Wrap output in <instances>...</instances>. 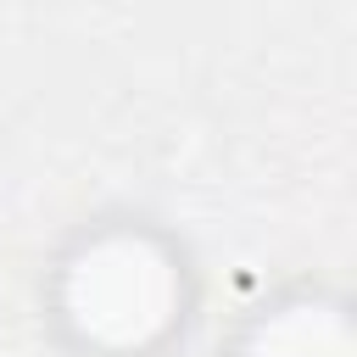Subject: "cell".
I'll list each match as a JSON object with an SVG mask.
<instances>
[{
  "mask_svg": "<svg viewBox=\"0 0 357 357\" xmlns=\"http://www.w3.org/2000/svg\"><path fill=\"white\" fill-rule=\"evenodd\" d=\"M178 273L173 257L139 229L84 234L78 257L61 262V318L100 351H145L173 329ZM184 318V312H178Z\"/></svg>",
  "mask_w": 357,
  "mask_h": 357,
  "instance_id": "1",
  "label": "cell"
}]
</instances>
